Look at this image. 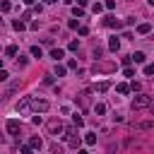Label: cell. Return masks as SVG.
<instances>
[{
  "instance_id": "1",
  "label": "cell",
  "mask_w": 154,
  "mask_h": 154,
  "mask_svg": "<svg viewBox=\"0 0 154 154\" xmlns=\"http://www.w3.org/2000/svg\"><path fill=\"white\" fill-rule=\"evenodd\" d=\"M132 111H140V108H149L152 106V96H147V94H137L135 99H132Z\"/></svg>"
},
{
  "instance_id": "2",
  "label": "cell",
  "mask_w": 154,
  "mask_h": 154,
  "mask_svg": "<svg viewBox=\"0 0 154 154\" xmlns=\"http://www.w3.org/2000/svg\"><path fill=\"white\" fill-rule=\"evenodd\" d=\"M31 108H34V113H46L51 108V103L46 99H31Z\"/></svg>"
},
{
  "instance_id": "3",
  "label": "cell",
  "mask_w": 154,
  "mask_h": 154,
  "mask_svg": "<svg viewBox=\"0 0 154 154\" xmlns=\"http://www.w3.org/2000/svg\"><path fill=\"white\" fill-rule=\"evenodd\" d=\"M19 87H22V82H19V79H14V82H12V84H10L7 89H5V96H2V99H10V96H12V94H14V91H17Z\"/></svg>"
},
{
  "instance_id": "4",
  "label": "cell",
  "mask_w": 154,
  "mask_h": 154,
  "mask_svg": "<svg viewBox=\"0 0 154 154\" xmlns=\"http://www.w3.org/2000/svg\"><path fill=\"white\" fill-rule=\"evenodd\" d=\"M7 132L10 135H17L19 132V120H7Z\"/></svg>"
},
{
  "instance_id": "5",
  "label": "cell",
  "mask_w": 154,
  "mask_h": 154,
  "mask_svg": "<svg viewBox=\"0 0 154 154\" xmlns=\"http://www.w3.org/2000/svg\"><path fill=\"white\" fill-rule=\"evenodd\" d=\"M26 108H31V99H22V101L17 103V111H19V113H24Z\"/></svg>"
},
{
  "instance_id": "6",
  "label": "cell",
  "mask_w": 154,
  "mask_h": 154,
  "mask_svg": "<svg viewBox=\"0 0 154 154\" xmlns=\"http://www.w3.org/2000/svg\"><path fill=\"white\" fill-rule=\"evenodd\" d=\"M137 130H152L154 128V120H142V123H135Z\"/></svg>"
},
{
  "instance_id": "7",
  "label": "cell",
  "mask_w": 154,
  "mask_h": 154,
  "mask_svg": "<svg viewBox=\"0 0 154 154\" xmlns=\"http://www.w3.org/2000/svg\"><path fill=\"white\" fill-rule=\"evenodd\" d=\"M63 55H65V51H63V48H53V51H51V58H53L55 63H58V60H63Z\"/></svg>"
},
{
  "instance_id": "8",
  "label": "cell",
  "mask_w": 154,
  "mask_h": 154,
  "mask_svg": "<svg viewBox=\"0 0 154 154\" xmlns=\"http://www.w3.org/2000/svg\"><path fill=\"white\" fill-rule=\"evenodd\" d=\"M48 130H51V132H60V130H63V123H60V120H51V123H48Z\"/></svg>"
},
{
  "instance_id": "9",
  "label": "cell",
  "mask_w": 154,
  "mask_h": 154,
  "mask_svg": "<svg viewBox=\"0 0 154 154\" xmlns=\"http://www.w3.org/2000/svg\"><path fill=\"white\" fill-rule=\"evenodd\" d=\"M103 24H106V26H120V22H118L116 17H106V19H103Z\"/></svg>"
},
{
  "instance_id": "10",
  "label": "cell",
  "mask_w": 154,
  "mask_h": 154,
  "mask_svg": "<svg viewBox=\"0 0 154 154\" xmlns=\"http://www.w3.org/2000/svg\"><path fill=\"white\" fill-rule=\"evenodd\" d=\"M72 123H75V128H82V125H84V118H82L79 113H75V116H72Z\"/></svg>"
},
{
  "instance_id": "11",
  "label": "cell",
  "mask_w": 154,
  "mask_h": 154,
  "mask_svg": "<svg viewBox=\"0 0 154 154\" xmlns=\"http://www.w3.org/2000/svg\"><path fill=\"white\" fill-rule=\"evenodd\" d=\"M137 31H140V34H149V31H152V24H147V22H144V24H140V26H137Z\"/></svg>"
},
{
  "instance_id": "12",
  "label": "cell",
  "mask_w": 154,
  "mask_h": 154,
  "mask_svg": "<svg viewBox=\"0 0 154 154\" xmlns=\"http://www.w3.org/2000/svg\"><path fill=\"white\" fill-rule=\"evenodd\" d=\"M108 48H111V51H118V48H120V41H118L116 36H113V38L108 41Z\"/></svg>"
},
{
  "instance_id": "13",
  "label": "cell",
  "mask_w": 154,
  "mask_h": 154,
  "mask_svg": "<svg viewBox=\"0 0 154 154\" xmlns=\"http://www.w3.org/2000/svg\"><path fill=\"white\" fill-rule=\"evenodd\" d=\"M5 55L14 58V55H17V46H14V43H12V46H7V48H5Z\"/></svg>"
},
{
  "instance_id": "14",
  "label": "cell",
  "mask_w": 154,
  "mask_h": 154,
  "mask_svg": "<svg viewBox=\"0 0 154 154\" xmlns=\"http://www.w3.org/2000/svg\"><path fill=\"white\" fill-rule=\"evenodd\" d=\"M65 72H67V65H60V63H58V65H55V75H58V77H63Z\"/></svg>"
},
{
  "instance_id": "15",
  "label": "cell",
  "mask_w": 154,
  "mask_h": 154,
  "mask_svg": "<svg viewBox=\"0 0 154 154\" xmlns=\"http://www.w3.org/2000/svg\"><path fill=\"white\" fill-rule=\"evenodd\" d=\"M94 113H96V116H103V113H106V106H103V103H94Z\"/></svg>"
},
{
  "instance_id": "16",
  "label": "cell",
  "mask_w": 154,
  "mask_h": 154,
  "mask_svg": "<svg viewBox=\"0 0 154 154\" xmlns=\"http://www.w3.org/2000/svg\"><path fill=\"white\" fill-rule=\"evenodd\" d=\"M19 154H34V147L31 144H22L19 147Z\"/></svg>"
},
{
  "instance_id": "17",
  "label": "cell",
  "mask_w": 154,
  "mask_h": 154,
  "mask_svg": "<svg viewBox=\"0 0 154 154\" xmlns=\"http://www.w3.org/2000/svg\"><path fill=\"white\" fill-rule=\"evenodd\" d=\"M132 60H135V63H144V53H142V51L132 53Z\"/></svg>"
},
{
  "instance_id": "18",
  "label": "cell",
  "mask_w": 154,
  "mask_h": 154,
  "mask_svg": "<svg viewBox=\"0 0 154 154\" xmlns=\"http://www.w3.org/2000/svg\"><path fill=\"white\" fill-rule=\"evenodd\" d=\"M116 89H118L120 94H128V91H130V84H125V82H120V84H118Z\"/></svg>"
},
{
  "instance_id": "19",
  "label": "cell",
  "mask_w": 154,
  "mask_h": 154,
  "mask_svg": "<svg viewBox=\"0 0 154 154\" xmlns=\"http://www.w3.org/2000/svg\"><path fill=\"white\" fill-rule=\"evenodd\" d=\"M29 144H31L34 149H41V137H31V140H29Z\"/></svg>"
},
{
  "instance_id": "20",
  "label": "cell",
  "mask_w": 154,
  "mask_h": 154,
  "mask_svg": "<svg viewBox=\"0 0 154 154\" xmlns=\"http://www.w3.org/2000/svg\"><path fill=\"white\" fill-rule=\"evenodd\" d=\"M108 87H111V82H99V84H96L99 91H108Z\"/></svg>"
},
{
  "instance_id": "21",
  "label": "cell",
  "mask_w": 154,
  "mask_h": 154,
  "mask_svg": "<svg viewBox=\"0 0 154 154\" xmlns=\"http://www.w3.org/2000/svg\"><path fill=\"white\" fill-rule=\"evenodd\" d=\"M67 142H70V147H75V149L79 147V137H75V135H72V137H67Z\"/></svg>"
},
{
  "instance_id": "22",
  "label": "cell",
  "mask_w": 154,
  "mask_h": 154,
  "mask_svg": "<svg viewBox=\"0 0 154 154\" xmlns=\"http://www.w3.org/2000/svg\"><path fill=\"white\" fill-rule=\"evenodd\" d=\"M51 154H63V147L53 142V144H51Z\"/></svg>"
},
{
  "instance_id": "23",
  "label": "cell",
  "mask_w": 154,
  "mask_h": 154,
  "mask_svg": "<svg viewBox=\"0 0 154 154\" xmlns=\"http://www.w3.org/2000/svg\"><path fill=\"white\" fill-rule=\"evenodd\" d=\"M12 26H14V29H17V31H24V29H26V24H24V22H19V19H17V22H14V24H12Z\"/></svg>"
},
{
  "instance_id": "24",
  "label": "cell",
  "mask_w": 154,
  "mask_h": 154,
  "mask_svg": "<svg viewBox=\"0 0 154 154\" xmlns=\"http://www.w3.org/2000/svg\"><path fill=\"white\" fill-rule=\"evenodd\" d=\"M72 14H75V17H77V19H79V17H82V14H84V10H82V7H79V5H77V7H75V10H72Z\"/></svg>"
},
{
  "instance_id": "25",
  "label": "cell",
  "mask_w": 154,
  "mask_h": 154,
  "mask_svg": "<svg viewBox=\"0 0 154 154\" xmlns=\"http://www.w3.org/2000/svg\"><path fill=\"white\" fill-rule=\"evenodd\" d=\"M31 55H34V58H41V48H38V46H31Z\"/></svg>"
},
{
  "instance_id": "26",
  "label": "cell",
  "mask_w": 154,
  "mask_h": 154,
  "mask_svg": "<svg viewBox=\"0 0 154 154\" xmlns=\"http://www.w3.org/2000/svg\"><path fill=\"white\" fill-rule=\"evenodd\" d=\"M84 142H87V144H96V135H87Z\"/></svg>"
},
{
  "instance_id": "27",
  "label": "cell",
  "mask_w": 154,
  "mask_h": 154,
  "mask_svg": "<svg viewBox=\"0 0 154 154\" xmlns=\"http://www.w3.org/2000/svg\"><path fill=\"white\" fill-rule=\"evenodd\" d=\"M144 75H154V63H149V65H144Z\"/></svg>"
},
{
  "instance_id": "28",
  "label": "cell",
  "mask_w": 154,
  "mask_h": 154,
  "mask_svg": "<svg viewBox=\"0 0 154 154\" xmlns=\"http://www.w3.org/2000/svg\"><path fill=\"white\" fill-rule=\"evenodd\" d=\"M0 7H2V12H10V10H12V5H10L7 0H2V5H0Z\"/></svg>"
},
{
  "instance_id": "29",
  "label": "cell",
  "mask_w": 154,
  "mask_h": 154,
  "mask_svg": "<svg viewBox=\"0 0 154 154\" xmlns=\"http://www.w3.org/2000/svg\"><path fill=\"white\" fill-rule=\"evenodd\" d=\"M103 7H106V5H101V2H96V5H94V7H91V10H94V14H99V12H101V10H103Z\"/></svg>"
},
{
  "instance_id": "30",
  "label": "cell",
  "mask_w": 154,
  "mask_h": 154,
  "mask_svg": "<svg viewBox=\"0 0 154 154\" xmlns=\"http://www.w3.org/2000/svg\"><path fill=\"white\" fill-rule=\"evenodd\" d=\"M123 75H125V77H135V70H132V67H125Z\"/></svg>"
},
{
  "instance_id": "31",
  "label": "cell",
  "mask_w": 154,
  "mask_h": 154,
  "mask_svg": "<svg viewBox=\"0 0 154 154\" xmlns=\"http://www.w3.org/2000/svg\"><path fill=\"white\" fill-rule=\"evenodd\" d=\"M70 29H79V24H77V17H75V19H70Z\"/></svg>"
},
{
  "instance_id": "32",
  "label": "cell",
  "mask_w": 154,
  "mask_h": 154,
  "mask_svg": "<svg viewBox=\"0 0 154 154\" xmlns=\"http://www.w3.org/2000/svg\"><path fill=\"white\" fill-rule=\"evenodd\" d=\"M77 31H79V36H87V34H89V29H87V26H79Z\"/></svg>"
},
{
  "instance_id": "33",
  "label": "cell",
  "mask_w": 154,
  "mask_h": 154,
  "mask_svg": "<svg viewBox=\"0 0 154 154\" xmlns=\"http://www.w3.org/2000/svg\"><path fill=\"white\" fill-rule=\"evenodd\" d=\"M67 48H70V51H77V48H79V43H77V41H70V46H67Z\"/></svg>"
},
{
  "instance_id": "34",
  "label": "cell",
  "mask_w": 154,
  "mask_h": 154,
  "mask_svg": "<svg viewBox=\"0 0 154 154\" xmlns=\"http://www.w3.org/2000/svg\"><path fill=\"white\" fill-rule=\"evenodd\" d=\"M103 55V48H94V58H101Z\"/></svg>"
},
{
  "instance_id": "35",
  "label": "cell",
  "mask_w": 154,
  "mask_h": 154,
  "mask_svg": "<svg viewBox=\"0 0 154 154\" xmlns=\"http://www.w3.org/2000/svg\"><path fill=\"white\" fill-rule=\"evenodd\" d=\"M130 63H132V55H125V58H123V65H125V67H128V65H130Z\"/></svg>"
},
{
  "instance_id": "36",
  "label": "cell",
  "mask_w": 154,
  "mask_h": 154,
  "mask_svg": "<svg viewBox=\"0 0 154 154\" xmlns=\"http://www.w3.org/2000/svg\"><path fill=\"white\" fill-rule=\"evenodd\" d=\"M7 77H10V75H7V70H0V82H5Z\"/></svg>"
},
{
  "instance_id": "37",
  "label": "cell",
  "mask_w": 154,
  "mask_h": 154,
  "mask_svg": "<svg viewBox=\"0 0 154 154\" xmlns=\"http://www.w3.org/2000/svg\"><path fill=\"white\" fill-rule=\"evenodd\" d=\"M31 123H34V125H41V116H38V113H36V116H34V118H31Z\"/></svg>"
},
{
  "instance_id": "38",
  "label": "cell",
  "mask_w": 154,
  "mask_h": 154,
  "mask_svg": "<svg viewBox=\"0 0 154 154\" xmlns=\"http://www.w3.org/2000/svg\"><path fill=\"white\" fill-rule=\"evenodd\" d=\"M77 5H79V7H84V5H87V0H77Z\"/></svg>"
},
{
  "instance_id": "39",
  "label": "cell",
  "mask_w": 154,
  "mask_h": 154,
  "mask_svg": "<svg viewBox=\"0 0 154 154\" xmlns=\"http://www.w3.org/2000/svg\"><path fill=\"white\" fill-rule=\"evenodd\" d=\"M77 154H89V152L87 149H77Z\"/></svg>"
},
{
  "instance_id": "40",
  "label": "cell",
  "mask_w": 154,
  "mask_h": 154,
  "mask_svg": "<svg viewBox=\"0 0 154 154\" xmlns=\"http://www.w3.org/2000/svg\"><path fill=\"white\" fill-rule=\"evenodd\" d=\"M43 2H46V5H53V2H58V0H43Z\"/></svg>"
},
{
  "instance_id": "41",
  "label": "cell",
  "mask_w": 154,
  "mask_h": 154,
  "mask_svg": "<svg viewBox=\"0 0 154 154\" xmlns=\"http://www.w3.org/2000/svg\"><path fill=\"white\" fill-rule=\"evenodd\" d=\"M149 113H152V116H154V101H152V106H149Z\"/></svg>"
},
{
  "instance_id": "42",
  "label": "cell",
  "mask_w": 154,
  "mask_h": 154,
  "mask_svg": "<svg viewBox=\"0 0 154 154\" xmlns=\"http://www.w3.org/2000/svg\"><path fill=\"white\" fill-rule=\"evenodd\" d=\"M24 5H34V0H24Z\"/></svg>"
},
{
  "instance_id": "43",
  "label": "cell",
  "mask_w": 154,
  "mask_h": 154,
  "mask_svg": "<svg viewBox=\"0 0 154 154\" xmlns=\"http://www.w3.org/2000/svg\"><path fill=\"white\" fill-rule=\"evenodd\" d=\"M149 5H152V7H154V0H149Z\"/></svg>"
}]
</instances>
